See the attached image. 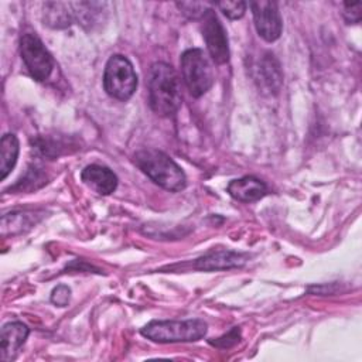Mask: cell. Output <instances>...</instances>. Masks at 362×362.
Returning a JSON list of instances; mask_svg holds the SVG:
<instances>
[{"mask_svg": "<svg viewBox=\"0 0 362 362\" xmlns=\"http://www.w3.org/2000/svg\"><path fill=\"white\" fill-rule=\"evenodd\" d=\"M148 103L158 116H173L182 103L181 82L174 68L154 62L148 71Z\"/></svg>", "mask_w": 362, "mask_h": 362, "instance_id": "obj_1", "label": "cell"}, {"mask_svg": "<svg viewBox=\"0 0 362 362\" xmlns=\"http://www.w3.org/2000/svg\"><path fill=\"white\" fill-rule=\"evenodd\" d=\"M134 164L157 185L167 191H181L187 185V177L181 167L165 153L157 148L139 150L134 157Z\"/></svg>", "mask_w": 362, "mask_h": 362, "instance_id": "obj_2", "label": "cell"}, {"mask_svg": "<svg viewBox=\"0 0 362 362\" xmlns=\"http://www.w3.org/2000/svg\"><path fill=\"white\" fill-rule=\"evenodd\" d=\"M208 325L204 320H165L150 321L141 328V335L160 344L194 342L205 337Z\"/></svg>", "mask_w": 362, "mask_h": 362, "instance_id": "obj_3", "label": "cell"}, {"mask_svg": "<svg viewBox=\"0 0 362 362\" xmlns=\"http://www.w3.org/2000/svg\"><path fill=\"white\" fill-rule=\"evenodd\" d=\"M181 74L185 86L194 98H199L209 90L215 74L206 52L199 48L187 49L181 55Z\"/></svg>", "mask_w": 362, "mask_h": 362, "instance_id": "obj_4", "label": "cell"}, {"mask_svg": "<svg viewBox=\"0 0 362 362\" xmlns=\"http://www.w3.org/2000/svg\"><path fill=\"white\" fill-rule=\"evenodd\" d=\"M103 88L106 93L117 100H129L137 88V75L133 64L120 54L112 55L103 72Z\"/></svg>", "mask_w": 362, "mask_h": 362, "instance_id": "obj_5", "label": "cell"}, {"mask_svg": "<svg viewBox=\"0 0 362 362\" xmlns=\"http://www.w3.org/2000/svg\"><path fill=\"white\" fill-rule=\"evenodd\" d=\"M21 58L35 81H45L54 69L52 55L48 52L42 41L33 33H25L20 38Z\"/></svg>", "mask_w": 362, "mask_h": 362, "instance_id": "obj_6", "label": "cell"}, {"mask_svg": "<svg viewBox=\"0 0 362 362\" xmlns=\"http://www.w3.org/2000/svg\"><path fill=\"white\" fill-rule=\"evenodd\" d=\"M201 31L205 40L209 57L216 64H226L229 61V47L226 31L218 16L209 8L201 18Z\"/></svg>", "mask_w": 362, "mask_h": 362, "instance_id": "obj_7", "label": "cell"}, {"mask_svg": "<svg viewBox=\"0 0 362 362\" xmlns=\"http://www.w3.org/2000/svg\"><path fill=\"white\" fill-rule=\"evenodd\" d=\"M249 6L252 8L257 34L267 42L276 41L280 37L281 28H283L277 3L260 0V1H252Z\"/></svg>", "mask_w": 362, "mask_h": 362, "instance_id": "obj_8", "label": "cell"}, {"mask_svg": "<svg viewBox=\"0 0 362 362\" xmlns=\"http://www.w3.org/2000/svg\"><path fill=\"white\" fill-rule=\"evenodd\" d=\"M247 255L238 253L233 250L226 249H218V250H209L204 256L198 257L194 263V267L204 272H212V270H225L232 267H240L246 263Z\"/></svg>", "mask_w": 362, "mask_h": 362, "instance_id": "obj_9", "label": "cell"}, {"mask_svg": "<svg viewBox=\"0 0 362 362\" xmlns=\"http://www.w3.org/2000/svg\"><path fill=\"white\" fill-rule=\"evenodd\" d=\"M28 334V327L20 321L4 324L0 332V359L4 362L13 361Z\"/></svg>", "mask_w": 362, "mask_h": 362, "instance_id": "obj_10", "label": "cell"}, {"mask_svg": "<svg viewBox=\"0 0 362 362\" xmlns=\"http://www.w3.org/2000/svg\"><path fill=\"white\" fill-rule=\"evenodd\" d=\"M81 180L99 195H109L117 187L116 174L110 168L99 164L86 165L81 173Z\"/></svg>", "mask_w": 362, "mask_h": 362, "instance_id": "obj_11", "label": "cell"}, {"mask_svg": "<svg viewBox=\"0 0 362 362\" xmlns=\"http://www.w3.org/2000/svg\"><path fill=\"white\" fill-rule=\"evenodd\" d=\"M228 192L232 198L240 202H253L266 195L267 187L259 178L246 175L238 180H232L228 184Z\"/></svg>", "mask_w": 362, "mask_h": 362, "instance_id": "obj_12", "label": "cell"}, {"mask_svg": "<svg viewBox=\"0 0 362 362\" xmlns=\"http://www.w3.org/2000/svg\"><path fill=\"white\" fill-rule=\"evenodd\" d=\"M257 75L260 79V86L264 90H267L269 93H279L283 83V75L280 71V65L273 54H266L264 58H262Z\"/></svg>", "mask_w": 362, "mask_h": 362, "instance_id": "obj_13", "label": "cell"}, {"mask_svg": "<svg viewBox=\"0 0 362 362\" xmlns=\"http://www.w3.org/2000/svg\"><path fill=\"white\" fill-rule=\"evenodd\" d=\"M71 3L47 1L44 3V24L51 28H66L74 21Z\"/></svg>", "mask_w": 362, "mask_h": 362, "instance_id": "obj_14", "label": "cell"}, {"mask_svg": "<svg viewBox=\"0 0 362 362\" xmlns=\"http://www.w3.org/2000/svg\"><path fill=\"white\" fill-rule=\"evenodd\" d=\"M18 139L13 133H7L0 140V178L4 180L14 168L18 157Z\"/></svg>", "mask_w": 362, "mask_h": 362, "instance_id": "obj_15", "label": "cell"}, {"mask_svg": "<svg viewBox=\"0 0 362 362\" xmlns=\"http://www.w3.org/2000/svg\"><path fill=\"white\" fill-rule=\"evenodd\" d=\"M30 216L23 212H13L10 215H3L1 218V230L10 226L7 233H17L24 230V226H30Z\"/></svg>", "mask_w": 362, "mask_h": 362, "instance_id": "obj_16", "label": "cell"}, {"mask_svg": "<svg viewBox=\"0 0 362 362\" xmlns=\"http://www.w3.org/2000/svg\"><path fill=\"white\" fill-rule=\"evenodd\" d=\"M180 10L192 20H201L204 14L209 10L208 3H198V1H181L177 3Z\"/></svg>", "mask_w": 362, "mask_h": 362, "instance_id": "obj_17", "label": "cell"}, {"mask_svg": "<svg viewBox=\"0 0 362 362\" xmlns=\"http://www.w3.org/2000/svg\"><path fill=\"white\" fill-rule=\"evenodd\" d=\"M215 6L230 20L240 18L246 11V3L245 1H219L215 3Z\"/></svg>", "mask_w": 362, "mask_h": 362, "instance_id": "obj_18", "label": "cell"}, {"mask_svg": "<svg viewBox=\"0 0 362 362\" xmlns=\"http://www.w3.org/2000/svg\"><path fill=\"white\" fill-rule=\"evenodd\" d=\"M239 339H240V329L238 327H235L226 335H223L215 341H209V342L218 348H230L232 345L238 344Z\"/></svg>", "mask_w": 362, "mask_h": 362, "instance_id": "obj_19", "label": "cell"}, {"mask_svg": "<svg viewBox=\"0 0 362 362\" xmlns=\"http://www.w3.org/2000/svg\"><path fill=\"white\" fill-rule=\"evenodd\" d=\"M69 297H71V288L65 284H59L57 286L52 293H51V301L55 304V305H59V307H65L68 305L69 303Z\"/></svg>", "mask_w": 362, "mask_h": 362, "instance_id": "obj_20", "label": "cell"}, {"mask_svg": "<svg viewBox=\"0 0 362 362\" xmlns=\"http://www.w3.org/2000/svg\"><path fill=\"white\" fill-rule=\"evenodd\" d=\"M361 7H362V3L358 1V3H345L344 4V11H342V16L346 20V23L349 24H355V23H359L361 21Z\"/></svg>", "mask_w": 362, "mask_h": 362, "instance_id": "obj_21", "label": "cell"}]
</instances>
